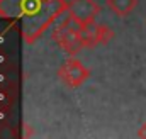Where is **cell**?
I'll list each match as a JSON object with an SVG mask.
<instances>
[{
	"label": "cell",
	"mask_w": 146,
	"mask_h": 139,
	"mask_svg": "<svg viewBox=\"0 0 146 139\" xmlns=\"http://www.w3.org/2000/svg\"><path fill=\"white\" fill-rule=\"evenodd\" d=\"M78 32L82 37L83 48H95L99 46V24L97 22H88V24H80Z\"/></svg>",
	"instance_id": "4"
},
{
	"label": "cell",
	"mask_w": 146,
	"mask_h": 139,
	"mask_svg": "<svg viewBox=\"0 0 146 139\" xmlns=\"http://www.w3.org/2000/svg\"><path fill=\"white\" fill-rule=\"evenodd\" d=\"M114 39V31L110 29L107 24H99V44L106 46Z\"/></svg>",
	"instance_id": "6"
},
{
	"label": "cell",
	"mask_w": 146,
	"mask_h": 139,
	"mask_svg": "<svg viewBox=\"0 0 146 139\" xmlns=\"http://www.w3.org/2000/svg\"><path fill=\"white\" fill-rule=\"evenodd\" d=\"M66 9L70 17L78 24L95 22L97 15L100 14V5L95 0H72Z\"/></svg>",
	"instance_id": "3"
},
{
	"label": "cell",
	"mask_w": 146,
	"mask_h": 139,
	"mask_svg": "<svg viewBox=\"0 0 146 139\" xmlns=\"http://www.w3.org/2000/svg\"><path fill=\"white\" fill-rule=\"evenodd\" d=\"M78 22L73 21L72 17L66 19L61 26H58L54 31H53V41L68 54H76L82 48H83V42H82V37L78 32Z\"/></svg>",
	"instance_id": "1"
},
{
	"label": "cell",
	"mask_w": 146,
	"mask_h": 139,
	"mask_svg": "<svg viewBox=\"0 0 146 139\" xmlns=\"http://www.w3.org/2000/svg\"><path fill=\"white\" fill-rule=\"evenodd\" d=\"M136 136H138V138H143V139H146V122H145V124H141V127L138 129Z\"/></svg>",
	"instance_id": "7"
},
{
	"label": "cell",
	"mask_w": 146,
	"mask_h": 139,
	"mask_svg": "<svg viewBox=\"0 0 146 139\" xmlns=\"http://www.w3.org/2000/svg\"><path fill=\"white\" fill-rule=\"evenodd\" d=\"M90 76V70L85 65H82L78 60L70 58L66 60L60 70H58V78L66 88H78L82 87Z\"/></svg>",
	"instance_id": "2"
},
{
	"label": "cell",
	"mask_w": 146,
	"mask_h": 139,
	"mask_svg": "<svg viewBox=\"0 0 146 139\" xmlns=\"http://www.w3.org/2000/svg\"><path fill=\"white\" fill-rule=\"evenodd\" d=\"M138 5V0H107V7L119 15V17H127Z\"/></svg>",
	"instance_id": "5"
}]
</instances>
